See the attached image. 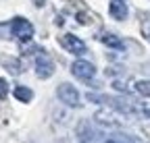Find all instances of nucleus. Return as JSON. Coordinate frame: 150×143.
Returning a JSON list of instances; mask_svg holds the SVG:
<instances>
[{
  "mask_svg": "<svg viewBox=\"0 0 150 143\" xmlns=\"http://www.w3.org/2000/svg\"><path fill=\"white\" fill-rule=\"evenodd\" d=\"M11 33L21 44H25V42H29L33 38V25L27 19H23V17H17V19L11 21Z\"/></svg>",
  "mask_w": 150,
  "mask_h": 143,
  "instance_id": "1",
  "label": "nucleus"
},
{
  "mask_svg": "<svg viewBox=\"0 0 150 143\" xmlns=\"http://www.w3.org/2000/svg\"><path fill=\"white\" fill-rule=\"evenodd\" d=\"M56 96H59L61 102H65L71 108L81 106V96H79L77 89H75V85H71V83H61L59 89H56Z\"/></svg>",
  "mask_w": 150,
  "mask_h": 143,
  "instance_id": "2",
  "label": "nucleus"
},
{
  "mask_svg": "<svg viewBox=\"0 0 150 143\" xmlns=\"http://www.w3.org/2000/svg\"><path fill=\"white\" fill-rule=\"evenodd\" d=\"M71 73L77 79H81V81H90L94 77V73H96V66H94L90 60H75L71 64Z\"/></svg>",
  "mask_w": 150,
  "mask_h": 143,
  "instance_id": "3",
  "label": "nucleus"
},
{
  "mask_svg": "<svg viewBox=\"0 0 150 143\" xmlns=\"http://www.w3.org/2000/svg\"><path fill=\"white\" fill-rule=\"evenodd\" d=\"M61 44H63V48H65L67 52H71V54H86V52H88L86 44H83L79 38H75L73 33L63 35V38H61Z\"/></svg>",
  "mask_w": 150,
  "mask_h": 143,
  "instance_id": "4",
  "label": "nucleus"
},
{
  "mask_svg": "<svg viewBox=\"0 0 150 143\" xmlns=\"http://www.w3.org/2000/svg\"><path fill=\"white\" fill-rule=\"evenodd\" d=\"M52 73H54V62L42 52V54L35 58V75L40 79H48Z\"/></svg>",
  "mask_w": 150,
  "mask_h": 143,
  "instance_id": "5",
  "label": "nucleus"
},
{
  "mask_svg": "<svg viewBox=\"0 0 150 143\" xmlns=\"http://www.w3.org/2000/svg\"><path fill=\"white\" fill-rule=\"evenodd\" d=\"M110 17L117 21H123L127 19V4L123 2V0H110Z\"/></svg>",
  "mask_w": 150,
  "mask_h": 143,
  "instance_id": "6",
  "label": "nucleus"
},
{
  "mask_svg": "<svg viewBox=\"0 0 150 143\" xmlns=\"http://www.w3.org/2000/svg\"><path fill=\"white\" fill-rule=\"evenodd\" d=\"M96 120H100L102 124H108V127H119V120L115 118V112L104 114V110H102V112H98V114H96Z\"/></svg>",
  "mask_w": 150,
  "mask_h": 143,
  "instance_id": "7",
  "label": "nucleus"
},
{
  "mask_svg": "<svg viewBox=\"0 0 150 143\" xmlns=\"http://www.w3.org/2000/svg\"><path fill=\"white\" fill-rule=\"evenodd\" d=\"M15 98L19 100V102H31V98H33V91H31V89L29 87H17L15 89Z\"/></svg>",
  "mask_w": 150,
  "mask_h": 143,
  "instance_id": "8",
  "label": "nucleus"
},
{
  "mask_svg": "<svg viewBox=\"0 0 150 143\" xmlns=\"http://www.w3.org/2000/svg\"><path fill=\"white\" fill-rule=\"evenodd\" d=\"M102 42H104L108 48H115V50H121V48H123V42L117 38V35H112V33H104V35H102Z\"/></svg>",
  "mask_w": 150,
  "mask_h": 143,
  "instance_id": "9",
  "label": "nucleus"
},
{
  "mask_svg": "<svg viewBox=\"0 0 150 143\" xmlns=\"http://www.w3.org/2000/svg\"><path fill=\"white\" fill-rule=\"evenodd\" d=\"M140 31H142L144 38L150 42V13H146V15L140 17Z\"/></svg>",
  "mask_w": 150,
  "mask_h": 143,
  "instance_id": "10",
  "label": "nucleus"
},
{
  "mask_svg": "<svg viewBox=\"0 0 150 143\" xmlns=\"http://www.w3.org/2000/svg\"><path fill=\"white\" fill-rule=\"evenodd\" d=\"M136 91L144 98H150V81H138L136 83Z\"/></svg>",
  "mask_w": 150,
  "mask_h": 143,
  "instance_id": "11",
  "label": "nucleus"
},
{
  "mask_svg": "<svg viewBox=\"0 0 150 143\" xmlns=\"http://www.w3.org/2000/svg\"><path fill=\"white\" fill-rule=\"evenodd\" d=\"M6 93H8V83L4 79H0V100H2Z\"/></svg>",
  "mask_w": 150,
  "mask_h": 143,
  "instance_id": "12",
  "label": "nucleus"
},
{
  "mask_svg": "<svg viewBox=\"0 0 150 143\" xmlns=\"http://www.w3.org/2000/svg\"><path fill=\"white\" fill-rule=\"evenodd\" d=\"M104 143H129V141H127V139H123V137H117V135H115V137H108Z\"/></svg>",
  "mask_w": 150,
  "mask_h": 143,
  "instance_id": "13",
  "label": "nucleus"
},
{
  "mask_svg": "<svg viewBox=\"0 0 150 143\" xmlns=\"http://www.w3.org/2000/svg\"><path fill=\"white\" fill-rule=\"evenodd\" d=\"M146 114H148V116H150V108H148V110H146Z\"/></svg>",
  "mask_w": 150,
  "mask_h": 143,
  "instance_id": "14",
  "label": "nucleus"
}]
</instances>
